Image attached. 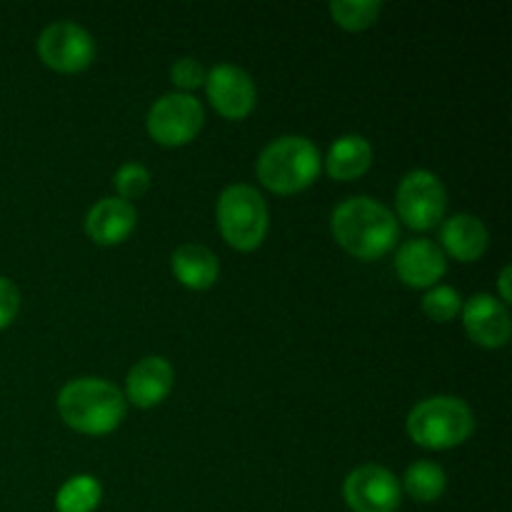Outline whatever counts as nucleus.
<instances>
[{
  "label": "nucleus",
  "mask_w": 512,
  "mask_h": 512,
  "mask_svg": "<svg viewBox=\"0 0 512 512\" xmlns=\"http://www.w3.org/2000/svg\"><path fill=\"white\" fill-rule=\"evenodd\" d=\"M218 225L233 248H258L268 233V205L260 190L248 183L228 185L218 198Z\"/></svg>",
  "instance_id": "nucleus-5"
},
{
  "label": "nucleus",
  "mask_w": 512,
  "mask_h": 512,
  "mask_svg": "<svg viewBox=\"0 0 512 512\" xmlns=\"http://www.w3.org/2000/svg\"><path fill=\"white\" fill-rule=\"evenodd\" d=\"M103 498L98 478L93 475H73L60 485L55 495V508L58 512H93Z\"/></svg>",
  "instance_id": "nucleus-19"
},
{
  "label": "nucleus",
  "mask_w": 512,
  "mask_h": 512,
  "mask_svg": "<svg viewBox=\"0 0 512 512\" xmlns=\"http://www.w3.org/2000/svg\"><path fill=\"white\" fill-rule=\"evenodd\" d=\"M138 223V210L123 198H103L85 215V233L100 245H118Z\"/></svg>",
  "instance_id": "nucleus-14"
},
{
  "label": "nucleus",
  "mask_w": 512,
  "mask_h": 512,
  "mask_svg": "<svg viewBox=\"0 0 512 512\" xmlns=\"http://www.w3.org/2000/svg\"><path fill=\"white\" fill-rule=\"evenodd\" d=\"M175 278L190 290H205L218 280V255L200 243H183L170 258Z\"/></svg>",
  "instance_id": "nucleus-16"
},
{
  "label": "nucleus",
  "mask_w": 512,
  "mask_h": 512,
  "mask_svg": "<svg viewBox=\"0 0 512 512\" xmlns=\"http://www.w3.org/2000/svg\"><path fill=\"white\" fill-rule=\"evenodd\" d=\"M423 310L435 323H448V320H453L463 310V298L450 285H438V288H433L423 298Z\"/></svg>",
  "instance_id": "nucleus-21"
},
{
  "label": "nucleus",
  "mask_w": 512,
  "mask_h": 512,
  "mask_svg": "<svg viewBox=\"0 0 512 512\" xmlns=\"http://www.w3.org/2000/svg\"><path fill=\"white\" fill-rule=\"evenodd\" d=\"M475 415L468 403L453 395L420 400L408 415V435L420 448H458L473 435Z\"/></svg>",
  "instance_id": "nucleus-3"
},
{
  "label": "nucleus",
  "mask_w": 512,
  "mask_h": 512,
  "mask_svg": "<svg viewBox=\"0 0 512 512\" xmlns=\"http://www.w3.org/2000/svg\"><path fill=\"white\" fill-rule=\"evenodd\" d=\"M335 240L360 260L383 258L398 243V218L380 200L355 195L338 203L330 218Z\"/></svg>",
  "instance_id": "nucleus-1"
},
{
  "label": "nucleus",
  "mask_w": 512,
  "mask_h": 512,
  "mask_svg": "<svg viewBox=\"0 0 512 512\" xmlns=\"http://www.w3.org/2000/svg\"><path fill=\"white\" fill-rule=\"evenodd\" d=\"M205 120V110L198 98L188 93H165L160 95L148 110L150 138L160 145H185L200 133Z\"/></svg>",
  "instance_id": "nucleus-7"
},
{
  "label": "nucleus",
  "mask_w": 512,
  "mask_h": 512,
  "mask_svg": "<svg viewBox=\"0 0 512 512\" xmlns=\"http://www.w3.org/2000/svg\"><path fill=\"white\" fill-rule=\"evenodd\" d=\"M498 285H500V295H503V303L508 305L510 303V265H505L503 270H500V278H498Z\"/></svg>",
  "instance_id": "nucleus-25"
},
{
  "label": "nucleus",
  "mask_w": 512,
  "mask_h": 512,
  "mask_svg": "<svg viewBox=\"0 0 512 512\" xmlns=\"http://www.w3.org/2000/svg\"><path fill=\"white\" fill-rule=\"evenodd\" d=\"M463 323L470 338L483 348H503L512 333L508 305L488 293H478L465 300Z\"/></svg>",
  "instance_id": "nucleus-11"
},
{
  "label": "nucleus",
  "mask_w": 512,
  "mask_h": 512,
  "mask_svg": "<svg viewBox=\"0 0 512 512\" xmlns=\"http://www.w3.org/2000/svg\"><path fill=\"white\" fill-rule=\"evenodd\" d=\"M400 488H405V493L418 503H435L448 488V475L433 460H418L405 470Z\"/></svg>",
  "instance_id": "nucleus-18"
},
{
  "label": "nucleus",
  "mask_w": 512,
  "mask_h": 512,
  "mask_svg": "<svg viewBox=\"0 0 512 512\" xmlns=\"http://www.w3.org/2000/svg\"><path fill=\"white\" fill-rule=\"evenodd\" d=\"M343 498L353 512H395L403 500V488L383 465H360L345 478Z\"/></svg>",
  "instance_id": "nucleus-9"
},
{
  "label": "nucleus",
  "mask_w": 512,
  "mask_h": 512,
  "mask_svg": "<svg viewBox=\"0 0 512 512\" xmlns=\"http://www.w3.org/2000/svg\"><path fill=\"white\" fill-rule=\"evenodd\" d=\"M170 78L183 90L198 88V85L205 83V68L195 58H178L173 63V68H170Z\"/></svg>",
  "instance_id": "nucleus-23"
},
{
  "label": "nucleus",
  "mask_w": 512,
  "mask_h": 512,
  "mask_svg": "<svg viewBox=\"0 0 512 512\" xmlns=\"http://www.w3.org/2000/svg\"><path fill=\"white\" fill-rule=\"evenodd\" d=\"M173 380V365L160 355H148L130 368L128 380H125V395L138 408H153L168 398V393L173 390Z\"/></svg>",
  "instance_id": "nucleus-13"
},
{
  "label": "nucleus",
  "mask_w": 512,
  "mask_h": 512,
  "mask_svg": "<svg viewBox=\"0 0 512 512\" xmlns=\"http://www.w3.org/2000/svg\"><path fill=\"white\" fill-rule=\"evenodd\" d=\"M65 425L85 435H105L125 418V395L103 378L70 380L58 395Z\"/></svg>",
  "instance_id": "nucleus-2"
},
{
  "label": "nucleus",
  "mask_w": 512,
  "mask_h": 512,
  "mask_svg": "<svg viewBox=\"0 0 512 512\" xmlns=\"http://www.w3.org/2000/svg\"><path fill=\"white\" fill-rule=\"evenodd\" d=\"M440 240H443V248L453 258L463 260V263H473L488 250L490 235L478 215L458 213L445 220L443 228H440Z\"/></svg>",
  "instance_id": "nucleus-15"
},
{
  "label": "nucleus",
  "mask_w": 512,
  "mask_h": 512,
  "mask_svg": "<svg viewBox=\"0 0 512 512\" xmlns=\"http://www.w3.org/2000/svg\"><path fill=\"white\" fill-rule=\"evenodd\" d=\"M205 90L220 115L240 120L258 103V88L248 70L233 63H218L205 73Z\"/></svg>",
  "instance_id": "nucleus-10"
},
{
  "label": "nucleus",
  "mask_w": 512,
  "mask_h": 512,
  "mask_svg": "<svg viewBox=\"0 0 512 512\" xmlns=\"http://www.w3.org/2000/svg\"><path fill=\"white\" fill-rule=\"evenodd\" d=\"M320 150L305 135H283L265 145L258 158V178L273 193H298L320 173Z\"/></svg>",
  "instance_id": "nucleus-4"
},
{
  "label": "nucleus",
  "mask_w": 512,
  "mask_h": 512,
  "mask_svg": "<svg viewBox=\"0 0 512 512\" xmlns=\"http://www.w3.org/2000/svg\"><path fill=\"white\" fill-rule=\"evenodd\" d=\"M395 270H398V278L410 288H433L448 270V260L433 240L415 238L398 248Z\"/></svg>",
  "instance_id": "nucleus-12"
},
{
  "label": "nucleus",
  "mask_w": 512,
  "mask_h": 512,
  "mask_svg": "<svg viewBox=\"0 0 512 512\" xmlns=\"http://www.w3.org/2000/svg\"><path fill=\"white\" fill-rule=\"evenodd\" d=\"M373 165V145L358 133L340 135L328 150L325 168L335 180H355Z\"/></svg>",
  "instance_id": "nucleus-17"
},
{
  "label": "nucleus",
  "mask_w": 512,
  "mask_h": 512,
  "mask_svg": "<svg viewBox=\"0 0 512 512\" xmlns=\"http://www.w3.org/2000/svg\"><path fill=\"white\" fill-rule=\"evenodd\" d=\"M398 215L413 230H428L440 223L448 208L443 180L430 170H410L398 185Z\"/></svg>",
  "instance_id": "nucleus-6"
},
{
  "label": "nucleus",
  "mask_w": 512,
  "mask_h": 512,
  "mask_svg": "<svg viewBox=\"0 0 512 512\" xmlns=\"http://www.w3.org/2000/svg\"><path fill=\"white\" fill-rule=\"evenodd\" d=\"M38 53L45 65L60 73H78L95 58V40L83 25L73 20H58L45 25L38 38Z\"/></svg>",
  "instance_id": "nucleus-8"
},
{
  "label": "nucleus",
  "mask_w": 512,
  "mask_h": 512,
  "mask_svg": "<svg viewBox=\"0 0 512 512\" xmlns=\"http://www.w3.org/2000/svg\"><path fill=\"white\" fill-rule=\"evenodd\" d=\"M20 308V290L15 288L13 280L0 275V330L8 328L15 320Z\"/></svg>",
  "instance_id": "nucleus-24"
},
{
  "label": "nucleus",
  "mask_w": 512,
  "mask_h": 512,
  "mask_svg": "<svg viewBox=\"0 0 512 512\" xmlns=\"http://www.w3.org/2000/svg\"><path fill=\"white\" fill-rule=\"evenodd\" d=\"M328 8L338 25L348 30H363L378 20L383 3L380 0H333Z\"/></svg>",
  "instance_id": "nucleus-20"
},
{
  "label": "nucleus",
  "mask_w": 512,
  "mask_h": 512,
  "mask_svg": "<svg viewBox=\"0 0 512 512\" xmlns=\"http://www.w3.org/2000/svg\"><path fill=\"white\" fill-rule=\"evenodd\" d=\"M115 188H118V198L123 200H135L140 198V195L148 193L150 188V173L145 165L140 163H123L118 168V173H115L113 178Z\"/></svg>",
  "instance_id": "nucleus-22"
}]
</instances>
